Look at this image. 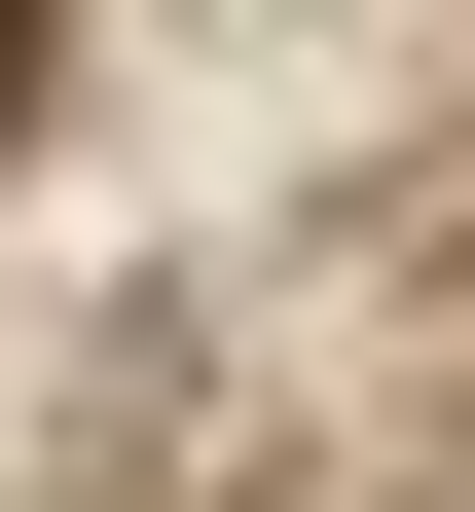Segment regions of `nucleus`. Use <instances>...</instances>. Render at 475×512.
Segmentation results:
<instances>
[{"mask_svg":"<svg viewBox=\"0 0 475 512\" xmlns=\"http://www.w3.org/2000/svg\"><path fill=\"white\" fill-rule=\"evenodd\" d=\"M37 74H74V37H0V110H37Z\"/></svg>","mask_w":475,"mask_h":512,"instance_id":"obj_1","label":"nucleus"}]
</instances>
